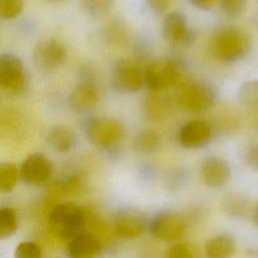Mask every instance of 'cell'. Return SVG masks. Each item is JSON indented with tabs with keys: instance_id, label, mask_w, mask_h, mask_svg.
<instances>
[{
	"instance_id": "cell-4",
	"label": "cell",
	"mask_w": 258,
	"mask_h": 258,
	"mask_svg": "<svg viewBox=\"0 0 258 258\" xmlns=\"http://www.w3.org/2000/svg\"><path fill=\"white\" fill-rule=\"evenodd\" d=\"M27 77L21 59L12 53L0 56V87L8 95H18L25 90Z\"/></svg>"
},
{
	"instance_id": "cell-26",
	"label": "cell",
	"mask_w": 258,
	"mask_h": 258,
	"mask_svg": "<svg viewBox=\"0 0 258 258\" xmlns=\"http://www.w3.org/2000/svg\"><path fill=\"white\" fill-rule=\"evenodd\" d=\"M15 258H41V250L31 241H23L15 248Z\"/></svg>"
},
{
	"instance_id": "cell-27",
	"label": "cell",
	"mask_w": 258,
	"mask_h": 258,
	"mask_svg": "<svg viewBox=\"0 0 258 258\" xmlns=\"http://www.w3.org/2000/svg\"><path fill=\"white\" fill-rule=\"evenodd\" d=\"M165 258H198V256L188 244L176 243L167 250Z\"/></svg>"
},
{
	"instance_id": "cell-12",
	"label": "cell",
	"mask_w": 258,
	"mask_h": 258,
	"mask_svg": "<svg viewBox=\"0 0 258 258\" xmlns=\"http://www.w3.org/2000/svg\"><path fill=\"white\" fill-rule=\"evenodd\" d=\"M163 35L169 43L176 46H184L192 40V33L187 27L186 20L179 12L166 15L163 22Z\"/></svg>"
},
{
	"instance_id": "cell-8",
	"label": "cell",
	"mask_w": 258,
	"mask_h": 258,
	"mask_svg": "<svg viewBox=\"0 0 258 258\" xmlns=\"http://www.w3.org/2000/svg\"><path fill=\"white\" fill-rule=\"evenodd\" d=\"M87 138L97 146H109L118 142L123 134V125L111 118H98L92 120L86 129Z\"/></svg>"
},
{
	"instance_id": "cell-23",
	"label": "cell",
	"mask_w": 258,
	"mask_h": 258,
	"mask_svg": "<svg viewBox=\"0 0 258 258\" xmlns=\"http://www.w3.org/2000/svg\"><path fill=\"white\" fill-rule=\"evenodd\" d=\"M224 205L225 211L236 218L245 216L248 210V201L246 197L238 194L228 196L224 201Z\"/></svg>"
},
{
	"instance_id": "cell-15",
	"label": "cell",
	"mask_w": 258,
	"mask_h": 258,
	"mask_svg": "<svg viewBox=\"0 0 258 258\" xmlns=\"http://www.w3.org/2000/svg\"><path fill=\"white\" fill-rule=\"evenodd\" d=\"M68 251L71 258H96L101 251V243L95 235L82 232L71 239Z\"/></svg>"
},
{
	"instance_id": "cell-2",
	"label": "cell",
	"mask_w": 258,
	"mask_h": 258,
	"mask_svg": "<svg viewBox=\"0 0 258 258\" xmlns=\"http://www.w3.org/2000/svg\"><path fill=\"white\" fill-rule=\"evenodd\" d=\"M249 48L247 35L236 28H225L215 34L211 42V51L215 58L229 62L241 58Z\"/></svg>"
},
{
	"instance_id": "cell-5",
	"label": "cell",
	"mask_w": 258,
	"mask_h": 258,
	"mask_svg": "<svg viewBox=\"0 0 258 258\" xmlns=\"http://www.w3.org/2000/svg\"><path fill=\"white\" fill-rule=\"evenodd\" d=\"M112 83L120 93L135 92L144 83V68L137 59L121 58L114 66Z\"/></svg>"
},
{
	"instance_id": "cell-34",
	"label": "cell",
	"mask_w": 258,
	"mask_h": 258,
	"mask_svg": "<svg viewBox=\"0 0 258 258\" xmlns=\"http://www.w3.org/2000/svg\"><path fill=\"white\" fill-rule=\"evenodd\" d=\"M49 2H60V1H63V0H47Z\"/></svg>"
},
{
	"instance_id": "cell-25",
	"label": "cell",
	"mask_w": 258,
	"mask_h": 258,
	"mask_svg": "<svg viewBox=\"0 0 258 258\" xmlns=\"http://www.w3.org/2000/svg\"><path fill=\"white\" fill-rule=\"evenodd\" d=\"M22 8L23 0H0V18L4 20L16 18Z\"/></svg>"
},
{
	"instance_id": "cell-10",
	"label": "cell",
	"mask_w": 258,
	"mask_h": 258,
	"mask_svg": "<svg viewBox=\"0 0 258 258\" xmlns=\"http://www.w3.org/2000/svg\"><path fill=\"white\" fill-rule=\"evenodd\" d=\"M20 176L28 184L41 185L49 178L52 166L50 161L41 153L28 155L21 164Z\"/></svg>"
},
{
	"instance_id": "cell-6",
	"label": "cell",
	"mask_w": 258,
	"mask_h": 258,
	"mask_svg": "<svg viewBox=\"0 0 258 258\" xmlns=\"http://www.w3.org/2000/svg\"><path fill=\"white\" fill-rule=\"evenodd\" d=\"M67 50L57 39H44L33 50V61L38 72L50 74L56 71L66 60Z\"/></svg>"
},
{
	"instance_id": "cell-24",
	"label": "cell",
	"mask_w": 258,
	"mask_h": 258,
	"mask_svg": "<svg viewBox=\"0 0 258 258\" xmlns=\"http://www.w3.org/2000/svg\"><path fill=\"white\" fill-rule=\"evenodd\" d=\"M147 115L154 120H160L164 117L168 110L166 100L160 96H153L147 100L145 106Z\"/></svg>"
},
{
	"instance_id": "cell-11",
	"label": "cell",
	"mask_w": 258,
	"mask_h": 258,
	"mask_svg": "<svg viewBox=\"0 0 258 258\" xmlns=\"http://www.w3.org/2000/svg\"><path fill=\"white\" fill-rule=\"evenodd\" d=\"M145 225L143 214L135 210H124L115 217L113 230L119 238L134 239L144 232Z\"/></svg>"
},
{
	"instance_id": "cell-1",
	"label": "cell",
	"mask_w": 258,
	"mask_h": 258,
	"mask_svg": "<svg viewBox=\"0 0 258 258\" xmlns=\"http://www.w3.org/2000/svg\"><path fill=\"white\" fill-rule=\"evenodd\" d=\"M48 225L51 232L56 236L72 239L82 233L85 215L83 210L75 204H57L48 215Z\"/></svg>"
},
{
	"instance_id": "cell-28",
	"label": "cell",
	"mask_w": 258,
	"mask_h": 258,
	"mask_svg": "<svg viewBox=\"0 0 258 258\" xmlns=\"http://www.w3.org/2000/svg\"><path fill=\"white\" fill-rule=\"evenodd\" d=\"M246 3L247 0H222V9L228 16L237 17L244 11Z\"/></svg>"
},
{
	"instance_id": "cell-30",
	"label": "cell",
	"mask_w": 258,
	"mask_h": 258,
	"mask_svg": "<svg viewBox=\"0 0 258 258\" xmlns=\"http://www.w3.org/2000/svg\"><path fill=\"white\" fill-rule=\"evenodd\" d=\"M149 7L155 13H162L167 10L171 0H147Z\"/></svg>"
},
{
	"instance_id": "cell-22",
	"label": "cell",
	"mask_w": 258,
	"mask_h": 258,
	"mask_svg": "<svg viewBox=\"0 0 258 258\" xmlns=\"http://www.w3.org/2000/svg\"><path fill=\"white\" fill-rule=\"evenodd\" d=\"M241 104L248 108H258V81L245 82L238 93Z\"/></svg>"
},
{
	"instance_id": "cell-29",
	"label": "cell",
	"mask_w": 258,
	"mask_h": 258,
	"mask_svg": "<svg viewBox=\"0 0 258 258\" xmlns=\"http://www.w3.org/2000/svg\"><path fill=\"white\" fill-rule=\"evenodd\" d=\"M84 3L91 14L102 15L110 9L113 0H84Z\"/></svg>"
},
{
	"instance_id": "cell-13",
	"label": "cell",
	"mask_w": 258,
	"mask_h": 258,
	"mask_svg": "<svg viewBox=\"0 0 258 258\" xmlns=\"http://www.w3.org/2000/svg\"><path fill=\"white\" fill-rule=\"evenodd\" d=\"M201 172L204 182L211 187L223 186L231 178V168L228 162L217 156H211L205 159Z\"/></svg>"
},
{
	"instance_id": "cell-32",
	"label": "cell",
	"mask_w": 258,
	"mask_h": 258,
	"mask_svg": "<svg viewBox=\"0 0 258 258\" xmlns=\"http://www.w3.org/2000/svg\"><path fill=\"white\" fill-rule=\"evenodd\" d=\"M188 1L191 3V5H194L199 9L208 10L214 5L216 0H188Z\"/></svg>"
},
{
	"instance_id": "cell-3",
	"label": "cell",
	"mask_w": 258,
	"mask_h": 258,
	"mask_svg": "<svg viewBox=\"0 0 258 258\" xmlns=\"http://www.w3.org/2000/svg\"><path fill=\"white\" fill-rule=\"evenodd\" d=\"M178 66L167 58H155L144 67V84L154 92L167 90L173 86L179 78Z\"/></svg>"
},
{
	"instance_id": "cell-21",
	"label": "cell",
	"mask_w": 258,
	"mask_h": 258,
	"mask_svg": "<svg viewBox=\"0 0 258 258\" xmlns=\"http://www.w3.org/2000/svg\"><path fill=\"white\" fill-rule=\"evenodd\" d=\"M18 226V219L14 209L3 207L0 210V238L5 239L14 234Z\"/></svg>"
},
{
	"instance_id": "cell-16",
	"label": "cell",
	"mask_w": 258,
	"mask_h": 258,
	"mask_svg": "<svg viewBox=\"0 0 258 258\" xmlns=\"http://www.w3.org/2000/svg\"><path fill=\"white\" fill-rule=\"evenodd\" d=\"M99 100V92L97 88L89 83L79 84L71 93L70 105L74 110L85 111L93 107Z\"/></svg>"
},
{
	"instance_id": "cell-19",
	"label": "cell",
	"mask_w": 258,
	"mask_h": 258,
	"mask_svg": "<svg viewBox=\"0 0 258 258\" xmlns=\"http://www.w3.org/2000/svg\"><path fill=\"white\" fill-rule=\"evenodd\" d=\"M160 142V137L154 130L146 129L138 133L134 138V147L142 153L154 151Z\"/></svg>"
},
{
	"instance_id": "cell-20",
	"label": "cell",
	"mask_w": 258,
	"mask_h": 258,
	"mask_svg": "<svg viewBox=\"0 0 258 258\" xmlns=\"http://www.w3.org/2000/svg\"><path fill=\"white\" fill-rule=\"evenodd\" d=\"M18 171L15 164L11 162H4L0 165V190L2 192H10L17 183Z\"/></svg>"
},
{
	"instance_id": "cell-9",
	"label": "cell",
	"mask_w": 258,
	"mask_h": 258,
	"mask_svg": "<svg viewBox=\"0 0 258 258\" xmlns=\"http://www.w3.org/2000/svg\"><path fill=\"white\" fill-rule=\"evenodd\" d=\"M186 225L183 218L174 212H164L157 215L150 224V233L162 241H173L185 231Z\"/></svg>"
},
{
	"instance_id": "cell-14",
	"label": "cell",
	"mask_w": 258,
	"mask_h": 258,
	"mask_svg": "<svg viewBox=\"0 0 258 258\" xmlns=\"http://www.w3.org/2000/svg\"><path fill=\"white\" fill-rule=\"evenodd\" d=\"M211 137V128L206 121L192 120L185 123L178 133V141L185 148H199L206 145Z\"/></svg>"
},
{
	"instance_id": "cell-7",
	"label": "cell",
	"mask_w": 258,
	"mask_h": 258,
	"mask_svg": "<svg viewBox=\"0 0 258 258\" xmlns=\"http://www.w3.org/2000/svg\"><path fill=\"white\" fill-rule=\"evenodd\" d=\"M216 100L211 86L201 82L186 84L179 92L177 101L181 108L188 112H201L211 108Z\"/></svg>"
},
{
	"instance_id": "cell-18",
	"label": "cell",
	"mask_w": 258,
	"mask_h": 258,
	"mask_svg": "<svg viewBox=\"0 0 258 258\" xmlns=\"http://www.w3.org/2000/svg\"><path fill=\"white\" fill-rule=\"evenodd\" d=\"M47 143L55 151L68 152L76 144L75 132L67 126H54L47 133Z\"/></svg>"
},
{
	"instance_id": "cell-33",
	"label": "cell",
	"mask_w": 258,
	"mask_h": 258,
	"mask_svg": "<svg viewBox=\"0 0 258 258\" xmlns=\"http://www.w3.org/2000/svg\"><path fill=\"white\" fill-rule=\"evenodd\" d=\"M251 217H252L253 223L256 225V227H258V203L254 206V208L252 210Z\"/></svg>"
},
{
	"instance_id": "cell-31",
	"label": "cell",
	"mask_w": 258,
	"mask_h": 258,
	"mask_svg": "<svg viewBox=\"0 0 258 258\" xmlns=\"http://www.w3.org/2000/svg\"><path fill=\"white\" fill-rule=\"evenodd\" d=\"M246 161L252 168L258 170V144L252 146L247 151Z\"/></svg>"
},
{
	"instance_id": "cell-17",
	"label": "cell",
	"mask_w": 258,
	"mask_h": 258,
	"mask_svg": "<svg viewBox=\"0 0 258 258\" xmlns=\"http://www.w3.org/2000/svg\"><path fill=\"white\" fill-rule=\"evenodd\" d=\"M236 250L235 239L231 235H218L205 246L207 258H231Z\"/></svg>"
}]
</instances>
